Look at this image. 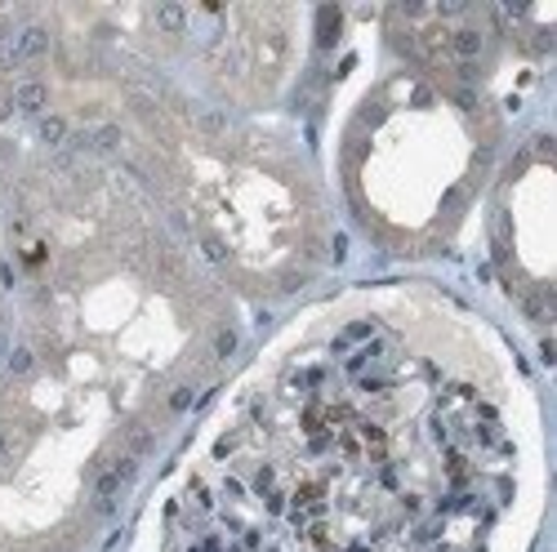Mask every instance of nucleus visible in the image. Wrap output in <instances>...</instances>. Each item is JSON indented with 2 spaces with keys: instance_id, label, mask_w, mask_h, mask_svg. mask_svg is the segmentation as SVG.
<instances>
[{
  "instance_id": "nucleus-1",
  "label": "nucleus",
  "mask_w": 557,
  "mask_h": 552,
  "mask_svg": "<svg viewBox=\"0 0 557 552\" xmlns=\"http://www.w3.org/2000/svg\"><path fill=\"white\" fill-rule=\"evenodd\" d=\"M18 63H23V32L18 14L0 10V116L14 108V89H18Z\"/></svg>"
}]
</instances>
